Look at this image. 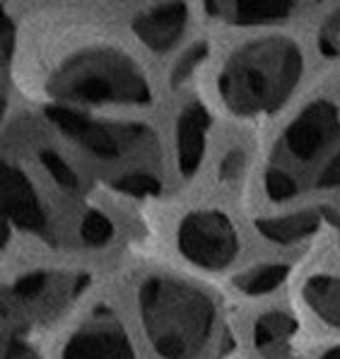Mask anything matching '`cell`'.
<instances>
[{
    "instance_id": "cell-1",
    "label": "cell",
    "mask_w": 340,
    "mask_h": 359,
    "mask_svg": "<svg viewBox=\"0 0 340 359\" xmlns=\"http://www.w3.org/2000/svg\"><path fill=\"white\" fill-rule=\"evenodd\" d=\"M304 73V56L297 41L271 34L239 46L224 60L217 90L234 116L273 114L292 97Z\"/></svg>"
},
{
    "instance_id": "cell-2",
    "label": "cell",
    "mask_w": 340,
    "mask_h": 359,
    "mask_svg": "<svg viewBox=\"0 0 340 359\" xmlns=\"http://www.w3.org/2000/svg\"><path fill=\"white\" fill-rule=\"evenodd\" d=\"M140 321L162 359H196L215 330V302L200 287L169 275H150L138 287Z\"/></svg>"
},
{
    "instance_id": "cell-3",
    "label": "cell",
    "mask_w": 340,
    "mask_h": 359,
    "mask_svg": "<svg viewBox=\"0 0 340 359\" xmlns=\"http://www.w3.org/2000/svg\"><path fill=\"white\" fill-rule=\"evenodd\" d=\"M46 87L60 107H145L152 102L145 70L114 46H90L60 60Z\"/></svg>"
},
{
    "instance_id": "cell-4",
    "label": "cell",
    "mask_w": 340,
    "mask_h": 359,
    "mask_svg": "<svg viewBox=\"0 0 340 359\" xmlns=\"http://www.w3.org/2000/svg\"><path fill=\"white\" fill-rule=\"evenodd\" d=\"M340 147V111L331 99H314L294 116L278 140L273 167L294 174V167L314 164L323 154H333Z\"/></svg>"
},
{
    "instance_id": "cell-5",
    "label": "cell",
    "mask_w": 340,
    "mask_h": 359,
    "mask_svg": "<svg viewBox=\"0 0 340 359\" xmlns=\"http://www.w3.org/2000/svg\"><path fill=\"white\" fill-rule=\"evenodd\" d=\"M46 116L65 137L78 142L82 150L100 162H114L133 150L155 145V133L138 123L123 126L97 121L78 109L60 107V104H48Z\"/></svg>"
},
{
    "instance_id": "cell-6",
    "label": "cell",
    "mask_w": 340,
    "mask_h": 359,
    "mask_svg": "<svg viewBox=\"0 0 340 359\" xmlns=\"http://www.w3.org/2000/svg\"><path fill=\"white\" fill-rule=\"evenodd\" d=\"M179 251L203 270H222L237 258L239 236L232 219L220 210H193L179 224Z\"/></svg>"
},
{
    "instance_id": "cell-7",
    "label": "cell",
    "mask_w": 340,
    "mask_h": 359,
    "mask_svg": "<svg viewBox=\"0 0 340 359\" xmlns=\"http://www.w3.org/2000/svg\"><path fill=\"white\" fill-rule=\"evenodd\" d=\"M60 359H135V350L116 311L102 306L70 335Z\"/></svg>"
},
{
    "instance_id": "cell-8",
    "label": "cell",
    "mask_w": 340,
    "mask_h": 359,
    "mask_svg": "<svg viewBox=\"0 0 340 359\" xmlns=\"http://www.w3.org/2000/svg\"><path fill=\"white\" fill-rule=\"evenodd\" d=\"M3 210L5 219L22 231L46 234V210L36 196V189L25 171L10 162L3 164Z\"/></svg>"
},
{
    "instance_id": "cell-9",
    "label": "cell",
    "mask_w": 340,
    "mask_h": 359,
    "mask_svg": "<svg viewBox=\"0 0 340 359\" xmlns=\"http://www.w3.org/2000/svg\"><path fill=\"white\" fill-rule=\"evenodd\" d=\"M189 18L191 10L186 3H162L140 10L130 22V27L150 51L167 53L181 41Z\"/></svg>"
},
{
    "instance_id": "cell-10",
    "label": "cell",
    "mask_w": 340,
    "mask_h": 359,
    "mask_svg": "<svg viewBox=\"0 0 340 359\" xmlns=\"http://www.w3.org/2000/svg\"><path fill=\"white\" fill-rule=\"evenodd\" d=\"M299 3L292 0H212L205 3V13L212 20L237 27L278 25L297 13Z\"/></svg>"
},
{
    "instance_id": "cell-11",
    "label": "cell",
    "mask_w": 340,
    "mask_h": 359,
    "mask_svg": "<svg viewBox=\"0 0 340 359\" xmlns=\"http://www.w3.org/2000/svg\"><path fill=\"white\" fill-rule=\"evenodd\" d=\"M210 128V114L203 104L193 102L181 111L177 123V157L186 179L196 176L205 154V137Z\"/></svg>"
},
{
    "instance_id": "cell-12",
    "label": "cell",
    "mask_w": 340,
    "mask_h": 359,
    "mask_svg": "<svg viewBox=\"0 0 340 359\" xmlns=\"http://www.w3.org/2000/svg\"><path fill=\"white\" fill-rule=\"evenodd\" d=\"M323 210L306 208L297 210V212L280 215V217H261L256 219V229L266 241L280 246H294L299 241L309 239L319 231L323 222Z\"/></svg>"
},
{
    "instance_id": "cell-13",
    "label": "cell",
    "mask_w": 340,
    "mask_h": 359,
    "mask_svg": "<svg viewBox=\"0 0 340 359\" xmlns=\"http://www.w3.org/2000/svg\"><path fill=\"white\" fill-rule=\"evenodd\" d=\"M297 335V321L292 313L273 309L266 311L254 325V345L263 359H290Z\"/></svg>"
},
{
    "instance_id": "cell-14",
    "label": "cell",
    "mask_w": 340,
    "mask_h": 359,
    "mask_svg": "<svg viewBox=\"0 0 340 359\" xmlns=\"http://www.w3.org/2000/svg\"><path fill=\"white\" fill-rule=\"evenodd\" d=\"M304 302L323 323L340 330V278L311 275L304 283Z\"/></svg>"
},
{
    "instance_id": "cell-15",
    "label": "cell",
    "mask_w": 340,
    "mask_h": 359,
    "mask_svg": "<svg viewBox=\"0 0 340 359\" xmlns=\"http://www.w3.org/2000/svg\"><path fill=\"white\" fill-rule=\"evenodd\" d=\"M290 275V265L285 263H263L251 270H244L234 278V287L246 297H261L271 294L285 283Z\"/></svg>"
},
{
    "instance_id": "cell-16",
    "label": "cell",
    "mask_w": 340,
    "mask_h": 359,
    "mask_svg": "<svg viewBox=\"0 0 340 359\" xmlns=\"http://www.w3.org/2000/svg\"><path fill=\"white\" fill-rule=\"evenodd\" d=\"M208 53H210V43H208L205 39H198V41L191 43V46L179 56L177 63H174L172 73H169V85L172 87L186 85V82L191 80V75L198 70V65L208 58Z\"/></svg>"
},
{
    "instance_id": "cell-17",
    "label": "cell",
    "mask_w": 340,
    "mask_h": 359,
    "mask_svg": "<svg viewBox=\"0 0 340 359\" xmlns=\"http://www.w3.org/2000/svg\"><path fill=\"white\" fill-rule=\"evenodd\" d=\"M160 176H155L152 171H130V174L116 176L111 179V189H116L123 196H133V198H147L160 193Z\"/></svg>"
},
{
    "instance_id": "cell-18",
    "label": "cell",
    "mask_w": 340,
    "mask_h": 359,
    "mask_svg": "<svg viewBox=\"0 0 340 359\" xmlns=\"http://www.w3.org/2000/svg\"><path fill=\"white\" fill-rule=\"evenodd\" d=\"M39 162L60 189H65V191H78L80 189V179H78V174H75V169L70 167V164L65 162L56 150H39Z\"/></svg>"
},
{
    "instance_id": "cell-19",
    "label": "cell",
    "mask_w": 340,
    "mask_h": 359,
    "mask_svg": "<svg viewBox=\"0 0 340 359\" xmlns=\"http://www.w3.org/2000/svg\"><path fill=\"white\" fill-rule=\"evenodd\" d=\"M114 236V224L109 222L107 215L102 212H87L80 222V239L90 246H104Z\"/></svg>"
},
{
    "instance_id": "cell-20",
    "label": "cell",
    "mask_w": 340,
    "mask_h": 359,
    "mask_svg": "<svg viewBox=\"0 0 340 359\" xmlns=\"http://www.w3.org/2000/svg\"><path fill=\"white\" fill-rule=\"evenodd\" d=\"M319 51H321V56H326V58L340 56V5L321 22Z\"/></svg>"
},
{
    "instance_id": "cell-21",
    "label": "cell",
    "mask_w": 340,
    "mask_h": 359,
    "mask_svg": "<svg viewBox=\"0 0 340 359\" xmlns=\"http://www.w3.org/2000/svg\"><path fill=\"white\" fill-rule=\"evenodd\" d=\"M246 171V154L244 150H229L222 157L220 164V179L224 184H237Z\"/></svg>"
},
{
    "instance_id": "cell-22",
    "label": "cell",
    "mask_w": 340,
    "mask_h": 359,
    "mask_svg": "<svg viewBox=\"0 0 340 359\" xmlns=\"http://www.w3.org/2000/svg\"><path fill=\"white\" fill-rule=\"evenodd\" d=\"M316 189H340V147L321 167L316 176Z\"/></svg>"
},
{
    "instance_id": "cell-23",
    "label": "cell",
    "mask_w": 340,
    "mask_h": 359,
    "mask_svg": "<svg viewBox=\"0 0 340 359\" xmlns=\"http://www.w3.org/2000/svg\"><path fill=\"white\" fill-rule=\"evenodd\" d=\"M3 359H41V357L29 342L20 340L18 335H8V338H5Z\"/></svg>"
},
{
    "instance_id": "cell-24",
    "label": "cell",
    "mask_w": 340,
    "mask_h": 359,
    "mask_svg": "<svg viewBox=\"0 0 340 359\" xmlns=\"http://www.w3.org/2000/svg\"><path fill=\"white\" fill-rule=\"evenodd\" d=\"M15 36H18V32H15L13 27V20H10V15L3 13V27H0V51H3V68L8 70L10 65V56H13V46H15Z\"/></svg>"
},
{
    "instance_id": "cell-25",
    "label": "cell",
    "mask_w": 340,
    "mask_h": 359,
    "mask_svg": "<svg viewBox=\"0 0 340 359\" xmlns=\"http://www.w3.org/2000/svg\"><path fill=\"white\" fill-rule=\"evenodd\" d=\"M319 359H340V347H333V350L323 352Z\"/></svg>"
}]
</instances>
